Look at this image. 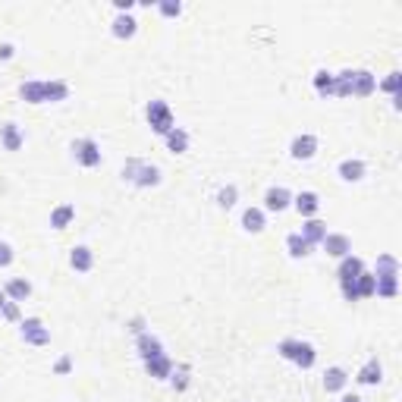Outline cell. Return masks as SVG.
<instances>
[{"mask_svg":"<svg viewBox=\"0 0 402 402\" xmlns=\"http://www.w3.org/2000/svg\"><path fill=\"white\" fill-rule=\"evenodd\" d=\"M123 183L136 186V189H157L160 183H164V173H160L157 164H151V160L145 157H126L123 164Z\"/></svg>","mask_w":402,"mask_h":402,"instance_id":"6da1fadb","label":"cell"},{"mask_svg":"<svg viewBox=\"0 0 402 402\" xmlns=\"http://www.w3.org/2000/svg\"><path fill=\"white\" fill-rule=\"evenodd\" d=\"M277 355L283 361H290V365H296L299 371H311V368L318 365V349H314L308 339H296V337L280 339V343H277Z\"/></svg>","mask_w":402,"mask_h":402,"instance_id":"7a4b0ae2","label":"cell"},{"mask_svg":"<svg viewBox=\"0 0 402 402\" xmlns=\"http://www.w3.org/2000/svg\"><path fill=\"white\" fill-rule=\"evenodd\" d=\"M145 119H148V126H151L154 136H160V138H164L167 132L176 126V117H173L170 104H167V100H160V98L148 100V107H145Z\"/></svg>","mask_w":402,"mask_h":402,"instance_id":"3957f363","label":"cell"},{"mask_svg":"<svg viewBox=\"0 0 402 402\" xmlns=\"http://www.w3.org/2000/svg\"><path fill=\"white\" fill-rule=\"evenodd\" d=\"M70 151H72V160H76L82 170H95V167H100V160H104V154H100V145H98L91 136L76 138V142L70 145Z\"/></svg>","mask_w":402,"mask_h":402,"instance_id":"277c9868","label":"cell"},{"mask_svg":"<svg viewBox=\"0 0 402 402\" xmlns=\"http://www.w3.org/2000/svg\"><path fill=\"white\" fill-rule=\"evenodd\" d=\"M19 339H22L25 346L44 349V346H51V327L44 324L41 318H22L19 320Z\"/></svg>","mask_w":402,"mask_h":402,"instance_id":"5b68a950","label":"cell"},{"mask_svg":"<svg viewBox=\"0 0 402 402\" xmlns=\"http://www.w3.org/2000/svg\"><path fill=\"white\" fill-rule=\"evenodd\" d=\"M377 91V76L371 70H349V98H371Z\"/></svg>","mask_w":402,"mask_h":402,"instance_id":"8992f818","label":"cell"},{"mask_svg":"<svg viewBox=\"0 0 402 402\" xmlns=\"http://www.w3.org/2000/svg\"><path fill=\"white\" fill-rule=\"evenodd\" d=\"M292 207V192L286 189V186H271V189L264 192V205H261V211L264 214H283Z\"/></svg>","mask_w":402,"mask_h":402,"instance_id":"52a82bcc","label":"cell"},{"mask_svg":"<svg viewBox=\"0 0 402 402\" xmlns=\"http://www.w3.org/2000/svg\"><path fill=\"white\" fill-rule=\"evenodd\" d=\"M318 148H320V142H318L314 132H299V136H292V142H290V157L292 160H311L314 154H318Z\"/></svg>","mask_w":402,"mask_h":402,"instance_id":"ba28073f","label":"cell"},{"mask_svg":"<svg viewBox=\"0 0 402 402\" xmlns=\"http://www.w3.org/2000/svg\"><path fill=\"white\" fill-rule=\"evenodd\" d=\"M292 211H296L302 220L318 217V214H320V195H318V192H311V189L299 192V195H292Z\"/></svg>","mask_w":402,"mask_h":402,"instance_id":"9c48e42d","label":"cell"},{"mask_svg":"<svg viewBox=\"0 0 402 402\" xmlns=\"http://www.w3.org/2000/svg\"><path fill=\"white\" fill-rule=\"evenodd\" d=\"M380 380H384V361H380L377 355H371V358L355 371V384L358 387H377Z\"/></svg>","mask_w":402,"mask_h":402,"instance_id":"30bf717a","label":"cell"},{"mask_svg":"<svg viewBox=\"0 0 402 402\" xmlns=\"http://www.w3.org/2000/svg\"><path fill=\"white\" fill-rule=\"evenodd\" d=\"M138 32V19L132 16V13H117L110 22V35L117 38V41H132Z\"/></svg>","mask_w":402,"mask_h":402,"instance_id":"8fae6325","label":"cell"},{"mask_svg":"<svg viewBox=\"0 0 402 402\" xmlns=\"http://www.w3.org/2000/svg\"><path fill=\"white\" fill-rule=\"evenodd\" d=\"M337 176L343 179V183H361V179L368 176V164L361 157H343L337 164Z\"/></svg>","mask_w":402,"mask_h":402,"instance_id":"7c38bea8","label":"cell"},{"mask_svg":"<svg viewBox=\"0 0 402 402\" xmlns=\"http://www.w3.org/2000/svg\"><path fill=\"white\" fill-rule=\"evenodd\" d=\"M320 249L327 252V258H346V254H352V239L346 236V233H327L324 242H320Z\"/></svg>","mask_w":402,"mask_h":402,"instance_id":"4fadbf2b","label":"cell"},{"mask_svg":"<svg viewBox=\"0 0 402 402\" xmlns=\"http://www.w3.org/2000/svg\"><path fill=\"white\" fill-rule=\"evenodd\" d=\"M22 145H25V132L19 129V123H13L10 119V123L0 126V148L16 154V151H22Z\"/></svg>","mask_w":402,"mask_h":402,"instance_id":"5bb4252c","label":"cell"},{"mask_svg":"<svg viewBox=\"0 0 402 402\" xmlns=\"http://www.w3.org/2000/svg\"><path fill=\"white\" fill-rule=\"evenodd\" d=\"M136 349H138V358L142 361H151V358H157V355H164V343H160V337H154L151 330H145V333H138L136 337Z\"/></svg>","mask_w":402,"mask_h":402,"instance_id":"9a60e30c","label":"cell"},{"mask_svg":"<svg viewBox=\"0 0 402 402\" xmlns=\"http://www.w3.org/2000/svg\"><path fill=\"white\" fill-rule=\"evenodd\" d=\"M358 273H365V261L358 254H346V258L337 261V280L339 283H352Z\"/></svg>","mask_w":402,"mask_h":402,"instance_id":"2e32d148","label":"cell"},{"mask_svg":"<svg viewBox=\"0 0 402 402\" xmlns=\"http://www.w3.org/2000/svg\"><path fill=\"white\" fill-rule=\"evenodd\" d=\"M327 223L320 217H311V220H302V230H299V236L305 239L308 245H314V249H318L320 242H324V236H327Z\"/></svg>","mask_w":402,"mask_h":402,"instance_id":"e0dca14e","label":"cell"},{"mask_svg":"<svg viewBox=\"0 0 402 402\" xmlns=\"http://www.w3.org/2000/svg\"><path fill=\"white\" fill-rule=\"evenodd\" d=\"M76 220V205H70V201H60L57 207H51V230H57V233H63L66 226Z\"/></svg>","mask_w":402,"mask_h":402,"instance_id":"ac0fdd59","label":"cell"},{"mask_svg":"<svg viewBox=\"0 0 402 402\" xmlns=\"http://www.w3.org/2000/svg\"><path fill=\"white\" fill-rule=\"evenodd\" d=\"M346 387H349V371L339 365H330L324 371V390L327 393H346Z\"/></svg>","mask_w":402,"mask_h":402,"instance_id":"d6986e66","label":"cell"},{"mask_svg":"<svg viewBox=\"0 0 402 402\" xmlns=\"http://www.w3.org/2000/svg\"><path fill=\"white\" fill-rule=\"evenodd\" d=\"M70 267L76 273H89L91 267H95V252H91L89 245H72L70 249Z\"/></svg>","mask_w":402,"mask_h":402,"instance_id":"ffe728a7","label":"cell"},{"mask_svg":"<svg viewBox=\"0 0 402 402\" xmlns=\"http://www.w3.org/2000/svg\"><path fill=\"white\" fill-rule=\"evenodd\" d=\"M142 365H145V371H148V377L164 380V384L170 380L173 368H176V365H173V358H170L167 352H164V355H157V358H151V361H142Z\"/></svg>","mask_w":402,"mask_h":402,"instance_id":"44dd1931","label":"cell"},{"mask_svg":"<svg viewBox=\"0 0 402 402\" xmlns=\"http://www.w3.org/2000/svg\"><path fill=\"white\" fill-rule=\"evenodd\" d=\"M4 292H6V299L10 302H19L22 305L25 299H32V280H25V277H10L4 283Z\"/></svg>","mask_w":402,"mask_h":402,"instance_id":"7402d4cb","label":"cell"},{"mask_svg":"<svg viewBox=\"0 0 402 402\" xmlns=\"http://www.w3.org/2000/svg\"><path fill=\"white\" fill-rule=\"evenodd\" d=\"M242 230L245 233H252V236H258V233H264L267 230V214L261 211V207H245L242 211Z\"/></svg>","mask_w":402,"mask_h":402,"instance_id":"603a6c76","label":"cell"},{"mask_svg":"<svg viewBox=\"0 0 402 402\" xmlns=\"http://www.w3.org/2000/svg\"><path fill=\"white\" fill-rule=\"evenodd\" d=\"M164 145H167V151L170 154H186L189 151V145H192V138H189V132H186L183 126H173V129L164 136Z\"/></svg>","mask_w":402,"mask_h":402,"instance_id":"cb8c5ba5","label":"cell"},{"mask_svg":"<svg viewBox=\"0 0 402 402\" xmlns=\"http://www.w3.org/2000/svg\"><path fill=\"white\" fill-rule=\"evenodd\" d=\"M19 98L35 107L44 104V79H25V82L19 85Z\"/></svg>","mask_w":402,"mask_h":402,"instance_id":"d4e9b609","label":"cell"},{"mask_svg":"<svg viewBox=\"0 0 402 402\" xmlns=\"http://www.w3.org/2000/svg\"><path fill=\"white\" fill-rule=\"evenodd\" d=\"M70 98V85L63 79H44V104H60Z\"/></svg>","mask_w":402,"mask_h":402,"instance_id":"484cf974","label":"cell"},{"mask_svg":"<svg viewBox=\"0 0 402 402\" xmlns=\"http://www.w3.org/2000/svg\"><path fill=\"white\" fill-rule=\"evenodd\" d=\"M167 384H170L176 393H186V390H189V384H192V365H186V361H183V365H176Z\"/></svg>","mask_w":402,"mask_h":402,"instance_id":"4316f807","label":"cell"},{"mask_svg":"<svg viewBox=\"0 0 402 402\" xmlns=\"http://www.w3.org/2000/svg\"><path fill=\"white\" fill-rule=\"evenodd\" d=\"M399 261L393 258V254H377V261H374V277H399Z\"/></svg>","mask_w":402,"mask_h":402,"instance_id":"83f0119b","label":"cell"},{"mask_svg":"<svg viewBox=\"0 0 402 402\" xmlns=\"http://www.w3.org/2000/svg\"><path fill=\"white\" fill-rule=\"evenodd\" d=\"M214 201H217V207H223V211H230V207L239 205V186L236 183H226L217 189V195H214Z\"/></svg>","mask_w":402,"mask_h":402,"instance_id":"f1b7e54d","label":"cell"},{"mask_svg":"<svg viewBox=\"0 0 402 402\" xmlns=\"http://www.w3.org/2000/svg\"><path fill=\"white\" fill-rule=\"evenodd\" d=\"M374 296L377 299H396L399 296V277H374Z\"/></svg>","mask_w":402,"mask_h":402,"instance_id":"f546056e","label":"cell"},{"mask_svg":"<svg viewBox=\"0 0 402 402\" xmlns=\"http://www.w3.org/2000/svg\"><path fill=\"white\" fill-rule=\"evenodd\" d=\"M286 252H290V258L302 261V258H308V254L314 252V245H308L299 233H290V236H286Z\"/></svg>","mask_w":402,"mask_h":402,"instance_id":"4dcf8cb0","label":"cell"},{"mask_svg":"<svg viewBox=\"0 0 402 402\" xmlns=\"http://www.w3.org/2000/svg\"><path fill=\"white\" fill-rule=\"evenodd\" d=\"M311 85H314V91H318V98H333V72L318 70L311 79Z\"/></svg>","mask_w":402,"mask_h":402,"instance_id":"1f68e13d","label":"cell"},{"mask_svg":"<svg viewBox=\"0 0 402 402\" xmlns=\"http://www.w3.org/2000/svg\"><path fill=\"white\" fill-rule=\"evenodd\" d=\"M377 91H384V95H390V98L402 95V72L393 70L387 79H380V82H377Z\"/></svg>","mask_w":402,"mask_h":402,"instance_id":"d6a6232c","label":"cell"},{"mask_svg":"<svg viewBox=\"0 0 402 402\" xmlns=\"http://www.w3.org/2000/svg\"><path fill=\"white\" fill-rule=\"evenodd\" d=\"M374 273H358V280H355V292H358V299H374Z\"/></svg>","mask_w":402,"mask_h":402,"instance_id":"836d02e7","label":"cell"},{"mask_svg":"<svg viewBox=\"0 0 402 402\" xmlns=\"http://www.w3.org/2000/svg\"><path fill=\"white\" fill-rule=\"evenodd\" d=\"M157 13L164 19H176V16H183V4L179 0H157Z\"/></svg>","mask_w":402,"mask_h":402,"instance_id":"e575fe53","label":"cell"},{"mask_svg":"<svg viewBox=\"0 0 402 402\" xmlns=\"http://www.w3.org/2000/svg\"><path fill=\"white\" fill-rule=\"evenodd\" d=\"M0 318H4L6 324H19V320H22V308H19V302H6L4 311H0Z\"/></svg>","mask_w":402,"mask_h":402,"instance_id":"d590c367","label":"cell"},{"mask_svg":"<svg viewBox=\"0 0 402 402\" xmlns=\"http://www.w3.org/2000/svg\"><path fill=\"white\" fill-rule=\"evenodd\" d=\"M13 261H16V252H13V245L0 239V271H6V267H10Z\"/></svg>","mask_w":402,"mask_h":402,"instance_id":"8d00e7d4","label":"cell"},{"mask_svg":"<svg viewBox=\"0 0 402 402\" xmlns=\"http://www.w3.org/2000/svg\"><path fill=\"white\" fill-rule=\"evenodd\" d=\"M70 371H72V358L70 355H60V358L53 361V374H57V377H66Z\"/></svg>","mask_w":402,"mask_h":402,"instance_id":"74e56055","label":"cell"},{"mask_svg":"<svg viewBox=\"0 0 402 402\" xmlns=\"http://www.w3.org/2000/svg\"><path fill=\"white\" fill-rule=\"evenodd\" d=\"M16 57V44L13 41H0V63H10Z\"/></svg>","mask_w":402,"mask_h":402,"instance_id":"f35d334b","label":"cell"},{"mask_svg":"<svg viewBox=\"0 0 402 402\" xmlns=\"http://www.w3.org/2000/svg\"><path fill=\"white\" fill-rule=\"evenodd\" d=\"M113 6H117V13H132L136 10V0H113Z\"/></svg>","mask_w":402,"mask_h":402,"instance_id":"ab89813d","label":"cell"},{"mask_svg":"<svg viewBox=\"0 0 402 402\" xmlns=\"http://www.w3.org/2000/svg\"><path fill=\"white\" fill-rule=\"evenodd\" d=\"M129 330L136 333V337H138V333H145V318H132L129 320Z\"/></svg>","mask_w":402,"mask_h":402,"instance_id":"60d3db41","label":"cell"},{"mask_svg":"<svg viewBox=\"0 0 402 402\" xmlns=\"http://www.w3.org/2000/svg\"><path fill=\"white\" fill-rule=\"evenodd\" d=\"M339 402H361V396H355V393H343V399Z\"/></svg>","mask_w":402,"mask_h":402,"instance_id":"b9f144b4","label":"cell"},{"mask_svg":"<svg viewBox=\"0 0 402 402\" xmlns=\"http://www.w3.org/2000/svg\"><path fill=\"white\" fill-rule=\"evenodd\" d=\"M6 302H10V299H6V292H4V286H0V311H4V305H6Z\"/></svg>","mask_w":402,"mask_h":402,"instance_id":"7bdbcfd3","label":"cell"}]
</instances>
